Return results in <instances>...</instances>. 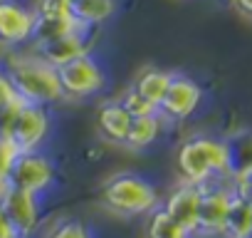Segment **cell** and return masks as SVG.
Segmentation results:
<instances>
[{
    "instance_id": "7402d4cb",
    "label": "cell",
    "mask_w": 252,
    "mask_h": 238,
    "mask_svg": "<svg viewBox=\"0 0 252 238\" xmlns=\"http://www.w3.org/2000/svg\"><path fill=\"white\" fill-rule=\"evenodd\" d=\"M45 238H92V233H89V228H87L84 221H79V218H64V221L55 223L52 231Z\"/></svg>"
},
{
    "instance_id": "277c9868",
    "label": "cell",
    "mask_w": 252,
    "mask_h": 238,
    "mask_svg": "<svg viewBox=\"0 0 252 238\" xmlns=\"http://www.w3.org/2000/svg\"><path fill=\"white\" fill-rule=\"evenodd\" d=\"M101 201L121 216H144L161 206L156 186L139 174H116L101 186Z\"/></svg>"
},
{
    "instance_id": "ac0fdd59",
    "label": "cell",
    "mask_w": 252,
    "mask_h": 238,
    "mask_svg": "<svg viewBox=\"0 0 252 238\" xmlns=\"http://www.w3.org/2000/svg\"><path fill=\"white\" fill-rule=\"evenodd\" d=\"M250 231H252V203L232 191V198H230L220 236L222 238H245Z\"/></svg>"
},
{
    "instance_id": "d4e9b609",
    "label": "cell",
    "mask_w": 252,
    "mask_h": 238,
    "mask_svg": "<svg viewBox=\"0 0 252 238\" xmlns=\"http://www.w3.org/2000/svg\"><path fill=\"white\" fill-rule=\"evenodd\" d=\"M232 191H235L237 196H242L245 201L252 203V171H247V174L232 179Z\"/></svg>"
},
{
    "instance_id": "8fae6325",
    "label": "cell",
    "mask_w": 252,
    "mask_h": 238,
    "mask_svg": "<svg viewBox=\"0 0 252 238\" xmlns=\"http://www.w3.org/2000/svg\"><path fill=\"white\" fill-rule=\"evenodd\" d=\"M200 194H203V186L198 184H178L168 196L166 201L161 203V208L176 221L181 223L186 231H190L195 236V223H198V206H200Z\"/></svg>"
},
{
    "instance_id": "603a6c76",
    "label": "cell",
    "mask_w": 252,
    "mask_h": 238,
    "mask_svg": "<svg viewBox=\"0 0 252 238\" xmlns=\"http://www.w3.org/2000/svg\"><path fill=\"white\" fill-rule=\"evenodd\" d=\"M20 152L0 134V186H3L5 181H8V174H10V169H13V161H15V157H18Z\"/></svg>"
},
{
    "instance_id": "e0dca14e",
    "label": "cell",
    "mask_w": 252,
    "mask_h": 238,
    "mask_svg": "<svg viewBox=\"0 0 252 238\" xmlns=\"http://www.w3.org/2000/svg\"><path fill=\"white\" fill-rule=\"evenodd\" d=\"M161 124L163 119L161 114H149V117H134L131 119V127H129V134L124 139V147L131 149V152H141V149H149L158 134H161Z\"/></svg>"
},
{
    "instance_id": "d6986e66",
    "label": "cell",
    "mask_w": 252,
    "mask_h": 238,
    "mask_svg": "<svg viewBox=\"0 0 252 238\" xmlns=\"http://www.w3.org/2000/svg\"><path fill=\"white\" fill-rule=\"evenodd\" d=\"M168 82H171V72L158 70V67H151V70H144V72L136 77L134 89H136L141 97H146L151 104L158 107L161 99H163V94H166V89H168Z\"/></svg>"
},
{
    "instance_id": "9c48e42d",
    "label": "cell",
    "mask_w": 252,
    "mask_h": 238,
    "mask_svg": "<svg viewBox=\"0 0 252 238\" xmlns=\"http://www.w3.org/2000/svg\"><path fill=\"white\" fill-rule=\"evenodd\" d=\"M230 198H232V184L222 186L218 181H210V184L203 186L195 236H220L222 233V223H225Z\"/></svg>"
},
{
    "instance_id": "f1b7e54d",
    "label": "cell",
    "mask_w": 252,
    "mask_h": 238,
    "mask_svg": "<svg viewBox=\"0 0 252 238\" xmlns=\"http://www.w3.org/2000/svg\"><path fill=\"white\" fill-rule=\"evenodd\" d=\"M245 238H252V231H250V233H247V236H245Z\"/></svg>"
},
{
    "instance_id": "44dd1931",
    "label": "cell",
    "mask_w": 252,
    "mask_h": 238,
    "mask_svg": "<svg viewBox=\"0 0 252 238\" xmlns=\"http://www.w3.org/2000/svg\"><path fill=\"white\" fill-rule=\"evenodd\" d=\"M121 107L126 109V112H129L131 114V119L134 117H149V114H158V107L156 104H151L146 97H141L134 87L131 89H126L124 94H121Z\"/></svg>"
},
{
    "instance_id": "ba28073f",
    "label": "cell",
    "mask_w": 252,
    "mask_h": 238,
    "mask_svg": "<svg viewBox=\"0 0 252 238\" xmlns=\"http://www.w3.org/2000/svg\"><path fill=\"white\" fill-rule=\"evenodd\" d=\"M200 99H203V89L195 79L171 72V82L158 104V114L161 119H168V122H183L198 109Z\"/></svg>"
},
{
    "instance_id": "484cf974",
    "label": "cell",
    "mask_w": 252,
    "mask_h": 238,
    "mask_svg": "<svg viewBox=\"0 0 252 238\" xmlns=\"http://www.w3.org/2000/svg\"><path fill=\"white\" fill-rule=\"evenodd\" d=\"M0 238H18L15 236V231H13V226L8 223V218H5V213L0 211Z\"/></svg>"
},
{
    "instance_id": "2e32d148",
    "label": "cell",
    "mask_w": 252,
    "mask_h": 238,
    "mask_svg": "<svg viewBox=\"0 0 252 238\" xmlns=\"http://www.w3.org/2000/svg\"><path fill=\"white\" fill-rule=\"evenodd\" d=\"M227 147V176L230 181L252 171V132L240 129L225 139Z\"/></svg>"
},
{
    "instance_id": "5bb4252c",
    "label": "cell",
    "mask_w": 252,
    "mask_h": 238,
    "mask_svg": "<svg viewBox=\"0 0 252 238\" xmlns=\"http://www.w3.org/2000/svg\"><path fill=\"white\" fill-rule=\"evenodd\" d=\"M96 124L104 139L114 142V144H124L126 134H129L131 127V114L121 107V102H106L99 107V117H96Z\"/></svg>"
},
{
    "instance_id": "30bf717a",
    "label": "cell",
    "mask_w": 252,
    "mask_h": 238,
    "mask_svg": "<svg viewBox=\"0 0 252 238\" xmlns=\"http://www.w3.org/2000/svg\"><path fill=\"white\" fill-rule=\"evenodd\" d=\"M35 10L18 0H0V45L18 47L32 40Z\"/></svg>"
},
{
    "instance_id": "52a82bcc",
    "label": "cell",
    "mask_w": 252,
    "mask_h": 238,
    "mask_svg": "<svg viewBox=\"0 0 252 238\" xmlns=\"http://www.w3.org/2000/svg\"><path fill=\"white\" fill-rule=\"evenodd\" d=\"M0 211L5 213L18 238H30L40 226L42 211H40V196L35 194L13 186H0Z\"/></svg>"
},
{
    "instance_id": "6da1fadb",
    "label": "cell",
    "mask_w": 252,
    "mask_h": 238,
    "mask_svg": "<svg viewBox=\"0 0 252 238\" xmlns=\"http://www.w3.org/2000/svg\"><path fill=\"white\" fill-rule=\"evenodd\" d=\"M176 166L186 184H198V186H205L210 181L227 176L225 139H215V137H205V134L186 139L178 147Z\"/></svg>"
},
{
    "instance_id": "83f0119b",
    "label": "cell",
    "mask_w": 252,
    "mask_h": 238,
    "mask_svg": "<svg viewBox=\"0 0 252 238\" xmlns=\"http://www.w3.org/2000/svg\"><path fill=\"white\" fill-rule=\"evenodd\" d=\"M67 3H69V0H40V5H45V8H57V10H67Z\"/></svg>"
},
{
    "instance_id": "7c38bea8",
    "label": "cell",
    "mask_w": 252,
    "mask_h": 238,
    "mask_svg": "<svg viewBox=\"0 0 252 238\" xmlns=\"http://www.w3.org/2000/svg\"><path fill=\"white\" fill-rule=\"evenodd\" d=\"M84 35H87V30H74V33L37 42L35 45V55L40 60H45L47 65H52V67H62V65L72 62L74 57H82V55L89 52V45H87Z\"/></svg>"
},
{
    "instance_id": "7a4b0ae2",
    "label": "cell",
    "mask_w": 252,
    "mask_h": 238,
    "mask_svg": "<svg viewBox=\"0 0 252 238\" xmlns=\"http://www.w3.org/2000/svg\"><path fill=\"white\" fill-rule=\"evenodd\" d=\"M5 72H8V77H10V82L23 102L47 107V104H55L64 97L62 87H60L57 67L47 65L37 55L10 60V67Z\"/></svg>"
},
{
    "instance_id": "cb8c5ba5",
    "label": "cell",
    "mask_w": 252,
    "mask_h": 238,
    "mask_svg": "<svg viewBox=\"0 0 252 238\" xmlns=\"http://www.w3.org/2000/svg\"><path fill=\"white\" fill-rule=\"evenodd\" d=\"M20 102H23V99L18 97V92H15V87H13L8 72L0 70V112L10 109V107H15V104H20Z\"/></svg>"
},
{
    "instance_id": "4316f807",
    "label": "cell",
    "mask_w": 252,
    "mask_h": 238,
    "mask_svg": "<svg viewBox=\"0 0 252 238\" xmlns=\"http://www.w3.org/2000/svg\"><path fill=\"white\" fill-rule=\"evenodd\" d=\"M232 5L237 13H242L245 18H252V0H232Z\"/></svg>"
},
{
    "instance_id": "9a60e30c",
    "label": "cell",
    "mask_w": 252,
    "mask_h": 238,
    "mask_svg": "<svg viewBox=\"0 0 252 238\" xmlns=\"http://www.w3.org/2000/svg\"><path fill=\"white\" fill-rule=\"evenodd\" d=\"M114 8H116L114 0H69L67 3L69 18L84 30L106 23L114 15Z\"/></svg>"
},
{
    "instance_id": "ffe728a7",
    "label": "cell",
    "mask_w": 252,
    "mask_h": 238,
    "mask_svg": "<svg viewBox=\"0 0 252 238\" xmlns=\"http://www.w3.org/2000/svg\"><path fill=\"white\" fill-rule=\"evenodd\" d=\"M193 233L186 231L181 223H176L161 206L156 211H151L149 218V228H146V238H190Z\"/></svg>"
},
{
    "instance_id": "4fadbf2b",
    "label": "cell",
    "mask_w": 252,
    "mask_h": 238,
    "mask_svg": "<svg viewBox=\"0 0 252 238\" xmlns=\"http://www.w3.org/2000/svg\"><path fill=\"white\" fill-rule=\"evenodd\" d=\"M74 30H84L79 28L67 10H57V8H45L40 5L35 10V33H32V42H45V40H52V38H60V35H67V33H74Z\"/></svg>"
},
{
    "instance_id": "8992f818",
    "label": "cell",
    "mask_w": 252,
    "mask_h": 238,
    "mask_svg": "<svg viewBox=\"0 0 252 238\" xmlns=\"http://www.w3.org/2000/svg\"><path fill=\"white\" fill-rule=\"evenodd\" d=\"M57 77H60V87H62V94L64 97H72V99H84V97H92L96 94L106 77H104V70L101 65L87 52L82 57H74L72 62L57 67Z\"/></svg>"
},
{
    "instance_id": "3957f363",
    "label": "cell",
    "mask_w": 252,
    "mask_h": 238,
    "mask_svg": "<svg viewBox=\"0 0 252 238\" xmlns=\"http://www.w3.org/2000/svg\"><path fill=\"white\" fill-rule=\"evenodd\" d=\"M0 132L20 154L40 152L50 134V114L42 104L20 102L0 112Z\"/></svg>"
},
{
    "instance_id": "5b68a950",
    "label": "cell",
    "mask_w": 252,
    "mask_h": 238,
    "mask_svg": "<svg viewBox=\"0 0 252 238\" xmlns=\"http://www.w3.org/2000/svg\"><path fill=\"white\" fill-rule=\"evenodd\" d=\"M55 184V164L42 152H23L15 157L8 181L3 186H13L35 196H42Z\"/></svg>"
}]
</instances>
